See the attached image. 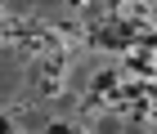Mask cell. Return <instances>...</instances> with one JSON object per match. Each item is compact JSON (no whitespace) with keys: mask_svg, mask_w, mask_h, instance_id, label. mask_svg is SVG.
Returning a JSON list of instances; mask_svg holds the SVG:
<instances>
[{"mask_svg":"<svg viewBox=\"0 0 157 134\" xmlns=\"http://www.w3.org/2000/svg\"><path fill=\"white\" fill-rule=\"evenodd\" d=\"M49 134H72V130H67V125H54V130H49Z\"/></svg>","mask_w":157,"mask_h":134,"instance_id":"1","label":"cell"},{"mask_svg":"<svg viewBox=\"0 0 157 134\" xmlns=\"http://www.w3.org/2000/svg\"><path fill=\"white\" fill-rule=\"evenodd\" d=\"M0 134H13V130H9V121H0Z\"/></svg>","mask_w":157,"mask_h":134,"instance_id":"2","label":"cell"}]
</instances>
